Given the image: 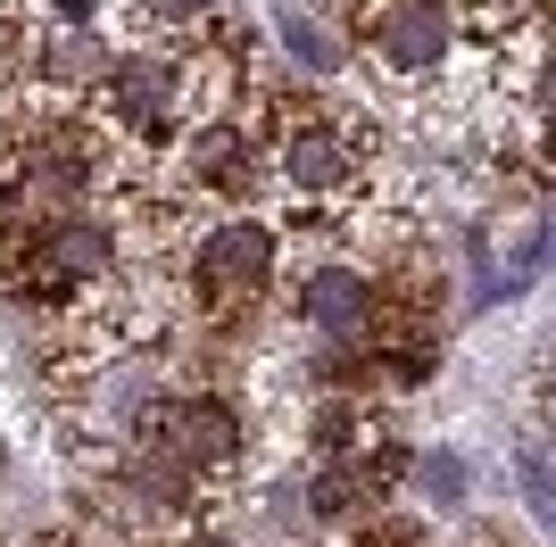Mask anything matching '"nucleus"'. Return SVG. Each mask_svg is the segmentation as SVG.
<instances>
[{
  "instance_id": "obj_5",
  "label": "nucleus",
  "mask_w": 556,
  "mask_h": 547,
  "mask_svg": "<svg viewBox=\"0 0 556 547\" xmlns=\"http://www.w3.org/2000/svg\"><path fill=\"white\" fill-rule=\"evenodd\" d=\"M374 506H382V489L357 473V456H341V465H316V473H307V514H316V523H366Z\"/></svg>"
},
{
  "instance_id": "obj_7",
  "label": "nucleus",
  "mask_w": 556,
  "mask_h": 547,
  "mask_svg": "<svg viewBox=\"0 0 556 547\" xmlns=\"http://www.w3.org/2000/svg\"><path fill=\"white\" fill-rule=\"evenodd\" d=\"M457 17H465V42H498V34L540 17V0H457Z\"/></svg>"
},
{
  "instance_id": "obj_6",
  "label": "nucleus",
  "mask_w": 556,
  "mask_h": 547,
  "mask_svg": "<svg viewBox=\"0 0 556 547\" xmlns=\"http://www.w3.org/2000/svg\"><path fill=\"white\" fill-rule=\"evenodd\" d=\"M282 59H300L307 75H341V50H332L325 17L300 9V0H282Z\"/></svg>"
},
{
  "instance_id": "obj_8",
  "label": "nucleus",
  "mask_w": 556,
  "mask_h": 547,
  "mask_svg": "<svg viewBox=\"0 0 556 547\" xmlns=\"http://www.w3.org/2000/svg\"><path fill=\"white\" fill-rule=\"evenodd\" d=\"M357 547H432L424 506H374L366 523H357Z\"/></svg>"
},
{
  "instance_id": "obj_3",
  "label": "nucleus",
  "mask_w": 556,
  "mask_h": 547,
  "mask_svg": "<svg viewBox=\"0 0 556 547\" xmlns=\"http://www.w3.org/2000/svg\"><path fill=\"white\" fill-rule=\"evenodd\" d=\"M291 316L316 332L325 348H366L374 341V274L357 257H325L300 274V307Z\"/></svg>"
},
{
  "instance_id": "obj_4",
  "label": "nucleus",
  "mask_w": 556,
  "mask_h": 547,
  "mask_svg": "<svg viewBox=\"0 0 556 547\" xmlns=\"http://www.w3.org/2000/svg\"><path fill=\"white\" fill-rule=\"evenodd\" d=\"M225 17H232V0H109V25H134V42H159V34L200 42Z\"/></svg>"
},
{
  "instance_id": "obj_2",
  "label": "nucleus",
  "mask_w": 556,
  "mask_h": 547,
  "mask_svg": "<svg viewBox=\"0 0 556 547\" xmlns=\"http://www.w3.org/2000/svg\"><path fill=\"white\" fill-rule=\"evenodd\" d=\"M349 42L382 84L432 91L465 50L457 0H349Z\"/></svg>"
},
{
  "instance_id": "obj_1",
  "label": "nucleus",
  "mask_w": 556,
  "mask_h": 547,
  "mask_svg": "<svg viewBox=\"0 0 556 547\" xmlns=\"http://www.w3.org/2000/svg\"><path fill=\"white\" fill-rule=\"evenodd\" d=\"M282 274V232L266 216H208V225L184 241V291L208 323H241L266 307Z\"/></svg>"
}]
</instances>
